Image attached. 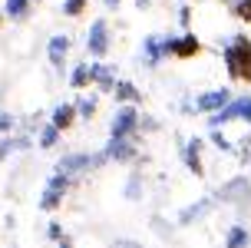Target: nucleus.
<instances>
[{
	"instance_id": "f8f14e48",
	"label": "nucleus",
	"mask_w": 251,
	"mask_h": 248,
	"mask_svg": "<svg viewBox=\"0 0 251 248\" xmlns=\"http://www.w3.org/2000/svg\"><path fill=\"white\" fill-rule=\"evenodd\" d=\"M106 152H109V162H132L139 156V149H136V142H132V136H126V139H113V136H109Z\"/></svg>"
},
{
	"instance_id": "dca6fc26",
	"label": "nucleus",
	"mask_w": 251,
	"mask_h": 248,
	"mask_svg": "<svg viewBox=\"0 0 251 248\" xmlns=\"http://www.w3.org/2000/svg\"><path fill=\"white\" fill-rule=\"evenodd\" d=\"M113 96H116V103H136V106H139V99H142V89H139L132 80H116Z\"/></svg>"
},
{
	"instance_id": "1a4fd4ad",
	"label": "nucleus",
	"mask_w": 251,
	"mask_h": 248,
	"mask_svg": "<svg viewBox=\"0 0 251 248\" xmlns=\"http://www.w3.org/2000/svg\"><path fill=\"white\" fill-rule=\"evenodd\" d=\"M201 149H205V142H201L199 136L185 139V146H182V159H185V169L192 175H205V162H201Z\"/></svg>"
},
{
	"instance_id": "6ab92c4d",
	"label": "nucleus",
	"mask_w": 251,
	"mask_h": 248,
	"mask_svg": "<svg viewBox=\"0 0 251 248\" xmlns=\"http://www.w3.org/2000/svg\"><path fill=\"white\" fill-rule=\"evenodd\" d=\"M96 93H113L116 89V66H106L102 63V70H100V76H96Z\"/></svg>"
},
{
	"instance_id": "a211bd4d",
	"label": "nucleus",
	"mask_w": 251,
	"mask_h": 248,
	"mask_svg": "<svg viewBox=\"0 0 251 248\" xmlns=\"http://www.w3.org/2000/svg\"><path fill=\"white\" fill-rule=\"evenodd\" d=\"M60 136H63V129H60V126L43 123V126H40V149H56Z\"/></svg>"
},
{
	"instance_id": "cd10ccee",
	"label": "nucleus",
	"mask_w": 251,
	"mask_h": 248,
	"mask_svg": "<svg viewBox=\"0 0 251 248\" xmlns=\"http://www.w3.org/2000/svg\"><path fill=\"white\" fill-rule=\"evenodd\" d=\"M13 129H17V116H10L7 110H0V136H7Z\"/></svg>"
},
{
	"instance_id": "ddd939ff",
	"label": "nucleus",
	"mask_w": 251,
	"mask_h": 248,
	"mask_svg": "<svg viewBox=\"0 0 251 248\" xmlns=\"http://www.w3.org/2000/svg\"><path fill=\"white\" fill-rule=\"evenodd\" d=\"M66 53H70V37H63V33L50 37V43H47V60H50L53 70H63V63H66Z\"/></svg>"
},
{
	"instance_id": "393cba45",
	"label": "nucleus",
	"mask_w": 251,
	"mask_h": 248,
	"mask_svg": "<svg viewBox=\"0 0 251 248\" xmlns=\"http://www.w3.org/2000/svg\"><path fill=\"white\" fill-rule=\"evenodd\" d=\"M139 195H142V172H132V175H129V182H126V198L136 202Z\"/></svg>"
},
{
	"instance_id": "7ed1b4c3",
	"label": "nucleus",
	"mask_w": 251,
	"mask_h": 248,
	"mask_svg": "<svg viewBox=\"0 0 251 248\" xmlns=\"http://www.w3.org/2000/svg\"><path fill=\"white\" fill-rule=\"evenodd\" d=\"M235 119H241V123L251 126V96H238V99H228L222 110L208 112V129H225L228 123H235Z\"/></svg>"
},
{
	"instance_id": "4468645a",
	"label": "nucleus",
	"mask_w": 251,
	"mask_h": 248,
	"mask_svg": "<svg viewBox=\"0 0 251 248\" xmlns=\"http://www.w3.org/2000/svg\"><path fill=\"white\" fill-rule=\"evenodd\" d=\"M76 119H79V112H76V103H56V106H53V112H50V123H53V126H60L63 133H66V129H73Z\"/></svg>"
},
{
	"instance_id": "412c9836",
	"label": "nucleus",
	"mask_w": 251,
	"mask_h": 248,
	"mask_svg": "<svg viewBox=\"0 0 251 248\" xmlns=\"http://www.w3.org/2000/svg\"><path fill=\"white\" fill-rule=\"evenodd\" d=\"M73 103H76V112H79V119H86V123L93 119V116H96V110H100V99H96V96H86V93H83L79 99H73Z\"/></svg>"
},
{
	"instance_id": "c85d7f7f",
	"label": "nucleus",
	"mask_w": 251,
	"mask_h": 248,
	"mask_svg": "<svg viewBox=\"0 0 251 248\" xmlns=\"http://www.w3.org/2000/svg\"><path fill=\"white\" fill-rule=\"evenodd\" d=\"M47 238H50V242H60V238H63V225L50 222V225H47Z\"/></svg>"
},
{
	"instance_id": "f03ea898",
	"label": "nucleus",
	"mask_w": 251,
	"mask_h": 248,
	"mask_svg": "<svg viewBox=\"0 0 251 248\" xmlns=\"http://www.w3.org/2000/svg\"><path fill=\"white\" fill-rule=\"evenodd\" d=\"M106 162H109L106 149L102 152H70V156H63L56 162V172H66V175H73V179H79V175L93 172V169H102Z\"/></svg>"
},
{
	"instance_id": "9b49d317",
	"label": "nucleus",
	"mask_w": 251,
	"mask_h": 248,
	"mask_svg": "<svg viewBox=\"0 0 251 248\" xmlns=\"http://www.w3.org/2000/svg\"><path fill=\"white\" fill-rule=\"evenodd\" d=\"M228 99H231V93H228V89H205V93H199V96H195V110L208 116V112L222 110Z\"/></svg>"
},
{
	"instance_id": "0eeeda50",
	"label": "nucleus",
	"mask_w": 251,
	"mask_h": 248,
	"mask_svg": "<svg viewBox=\"0 0 251 248\" xmlns=\"http://www.w3.org/2000/svg\"><path fill=\"white\" fill-rule=\"evenodd\" d=\"M142 53H146V66H159L162 60H169L172 56V37H146L142 40Z\"/></svg>"
},
{
	"instance_id": "473e14b6",
	"label": "nucleus",
	"mask_w": 251,
	"mask_h": 248,
	"mask_svg": "<svg viewBox=\"0 0 251 248\" xmlns=\"http://www.w3.org/2000/svg\"><path fill=\"white\" fill-rule=\"evenodd\" d=\"M106 3V10H119V0H102Z\"/></svg>"
},
{
	"instance_id": "a878e982",
	"label": "nucleus",
	"mask_w": 251,
	"mask_h": 248,
	"mask_svg": "<svg viewBox=\"0 0 251 248\" xmlns=\"http://www.w3.org/2000/svg\"><path fill=\"white\" fill-rule=\"evenodd\" d=\"M231 13L238 17L241 24H251V0H235L231 3Z\"/></svg>"
},
{
	"instance_id": "72a5a7b5",
	"label": "nucleus",
	"mask_w": 251,
	"mask_h": 248,
	"mask_svg": "<svg viewBox=\"0 0 251 248\" xmlns=\"http://www.w3.org/2000/svg\"><path fill=\"white\" fill-rule=\"evenodd\" d=\"M136 7H139V10H149V7H152V0H136Z\"/></svg>"
},
{
	"instance_id": "b1692460",
	"label": "nucleus",
	"mask_w": 251,
	"mask_h": 248,
	"mask_svg": "<svg viewBox=\"0 0 251 248\" xmlns=\"http://www.w3.org/2000/svg\"><path fill=\"white\" fill-rule=\"evenodd\" d=\"M7 142H10V149L13 152H26V149L33 146V142H30V133H17V136H10V133H7Z\"/></svg>"
},
{
	"instance_id": "20e7f679",
	"label": "nucleus",
	"mask_w": 251,
	"mask_h": 248,
	"mask_svg": "<svg viewBox=\"0 0 251 248\" xmlns=\"http://www.w3.org/2000/svg\"><path fill=\"white\" fill-rule=\"evenodd\" d=\"M215 202H222V205H235L238 212H245L251 205V182H248V175H235V179L222 182V189L215 192Z\"/></svg>"
},
{
	"instance_id": "9d476101",
	"label": "nucleus",
	"mask_w": 251,
	"mask_h": 248,
	"mask_svg": "<svg viewBox=\"0 0 251 248\" xmlns=\"http://www.w3.org/2000/svg\"><path fill=\"white\" fill-rule=\"evenodd\" d=\"M201 53V40L192 33V30H185L182 37H172V56L176 60H192V56H199Z\"/></svg>"
},
{
	"instance_id": "5701e85b",
	"label": "nucleus",
	"mask_w": 251,
	"mask_h": 248,
	"mask_svg": "<svg viewBox=\"0 0 251 248\" xmlns=\"http://www.w3.org/2000/svg\"><path fill=\"white\" fill-rule=\"evenodd\" d=\"M89 10V0H63V13L66 17H83Z\"/></svg>"
},
{
	"instance_id": "4be33fe9",
	"label": "nucleus",
	"mask_w": 251,
	"mask_h": 248,
	"mask_svg": "<svg viewBox=\"0 0 251 248\" xmlns=\"http://www.w3.org/2000/svg\"><path fill=\"white\" fill-rule=\"evenodd\" d=\"M63 195H66V192H60V189H43V195H40V209L43 212H56L63 205Z\"/></svg>"
},
{
	"instance_id": "39448f33",
	"label": "nucleus",
	"mask_w": 251,
	"mask_h": 248,
	"mask_svg": "<svg viewBox=\"0 0 251 248\" xmlns=\"http://www.w3.org/2000/svg\"><path fill=\"white\" fill-rule=\"evenodd\" d=\"M136 129H139L136 103H116L113 123H109V136L113 139H126V136H136Z\"/></svg>"
},
{
	"instance_id": "bb28decb",
	"label": "nucleus",
	"mask_w": 251,
	"mask_h": 248,
	"mask_svg": "<svg viewBox=\"0 0 251 248\" xmlns=\"http://www.w3.org/2000/svg\"><path fill=\"white\" fill-rule=\"evenodd\" d=\"M212 146L215 149H222V152H235V142L222 133V129H212Z\"/></svg>"
},
{
	"instance_id": "6e6552de",
	"label": "nucleus",
	"mask_w": 251,
	"mask_h": 248,
	"mask_svg": "<svg viewBox=\"0 0 251 248\" xmlns=\"http://www.w3.org/2000/svg\"><path fill=\"white\" fill-rule=\"evenodd\" d=\"M100 70H102L100 60H93V63H89V60H86V63H76L73 73H70V86H73V89H89L93 83H96Z\"/></svg>"
},
{
	"instance_id": "f257e3e1",
	"label": "nucleus",
	"mask_w": 251,
	"mask_h": 248,
	"mask_svg": "<svg viewBox=\"0 0 251 248\" xmlns=\"http://www.w3.org/2000/svg\"><path fill=\"white\" fill-rule=\"evenodd\" d=\"M222 60H225V70H228L231 83H248L251 86V40L245 33H235L222 47Z\"/></svg>"
},
{
	"instance_id": "7c9ffc66",
	"label": "nucleus",
	"mask_w": 251,
	"mask_h": 248,
	"mask_svg": "<svg viewBox=\"0 0 251 248\" xmlns=\"http://www.w3.org/2000/svg\"><path fill=\"white\" fill-rule=\"evenodd\" d=\"M10 152H13V149H10V142H7V136H0V162L7 159Z\"/></svg>"
},
{
	"instance_id": "aec40b11",
	"label": "nucleus",
	"mask_w": 251,
	"mask_h": 248,
	"mask_svg": "<svg viewBox=\"0 0 251 248\" xmlns=\"http://www.w3.org/2000/svg\"><path fill=\"white\" fill-rule=\"evenodd\" d=\"M33 3H37V0H7V7H3V17H7V20H24L26 10H30Z\"/></svg>"
},
{
	"instance_id": "f3484780",
	"label": "nucleus",
	"mask_w": 251,
	"mask_h": 248,
	"mask_svg": "<svg viewBox=\"0 0 251 248\" xmlns=\"http://www.w3.org/2000/svg\"><path fill=\"white\" fill-rule=\"evenodd\" d=\"M248 242H251V232L241 222H235L231 228H228V235H225V245L228 248H241V245H248Z\"/></svg>"
},
{
	"instance_id": "c756f323",
	"label": "nucleus",
	"mask_w": 251,
	"mask_h": 248,
	"mask_svg": "<svg viewBox=\"0 0 251 248\" xmlns=\"http://www.w3.org/2000/svg\"><path fill=\"white\" fill-rule=\"evenodd\" d=\"M139 129H146V133H155V129H159V123H155V119H149V116H139Z\"/></svg>"
},
{
	"instance_id": "2f4dec72",
	"label": "nucleus",
	"mask_w": 251,
	"mask_h": 248,
	"mask_svg": "<svg viewBox=\"0 0 251 248\" xmlns=\"http://www.w3.org/2000/svg\"><path fill=\"white\" fill-rule=\"evenodd\" d=\"M178 20H182V24L188 27V20H192V10H188V7H182V13H178Z\"/></svg>"
},
{
	"instance_id": "423d86ee",
	"label": "nucleus",
	"mask_w": 251,
	"mask_h": 248,
	"mask_svg": "<svg viewBox=\"0 0 251 248\" xmlns=\"http://www.w3.org/2000/svg\"><path fill=\"white\" fill-rule=\"evenodd\" d=\"M109 24L106 20H93L89 24V33H86V53H89V60H102L106 53H109Z\"/></svg>"
},
{
	"instance_id": "2eb2a0df",
	"label": "nucleus",
	"mask_w": 251,
	"mask_h": 248,
	"mask_svg": "<svg viewBox=\"0 0 251 248\" xmlns=\"http://www.w3.org/2000/svg\"><path fill=\"white\" fill-rule=\"evenodd\" d=\"M212 209H215V198H199V202H192V205H185V209L178 212V225H192V222H199L201 215H208Z\"/></svg>"
}]
</instances>
